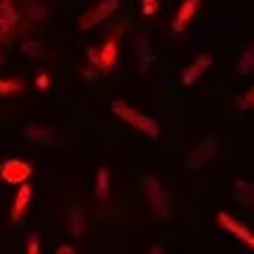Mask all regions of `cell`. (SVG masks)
Wrapping results in <instances>:
<instances>
[{"label": "cell", "mask_w": 254, "mask_h": 254, "mask_svg": "<svg viewBox=\"0 0 254 254\" xmlns=\"http://www.w3.org/2000/svg\"><path fill=\"white\" fill-rule=\"evenodd\" d=\"M112 115H118L123 123H128V126H134L137 131H142L145 137H151V140H157L162 131H159V123L154 118H148V115H140L134 112L131 106L126 104V101H112Z\"/></svg>", "instance_id": "cell-1"}, {"label": "cell", "mask_w": 254, "mask_h": 254, "mask_svg": "<svg viewBox=\"0 0 254 254\" xmlns=\"http://www.w3.org/2000/svg\"><path fill=\"white\" fill-rule=\"evenodd\" d=\"M145 198H148L151 209H154L162 221H171L173 207H176V204H173V198L165 193L162 187H159V182L154 179V176H145Z\"/></svg>", "instance_id": "cell-2"}, {"label": "cell", "mask_w": 254, "mask_h": 254, "mask_svg": "<svg viewBox=\"0 0 254 254\" xmlns=\"http://www.w3.org/2000/svg\"><path fill=\"white\" fill-rule=\"evenodd\" d=\"M120 8V0H98L90 11H84L81 20H78V28L81 31H90L95 25H101L104 20H112V14Z\"/></svg>", "instance_id": "cell-3"}, {"label": "cell", "mask_w": 254, "mask_h": 254, "mask_svg": "<svg viewBox=\"0 0 254 254\" xmlns=\"http://www.w3.org/2000/svg\"><path fill=\"white\" fill-rule=\"evenodd\" d=\"M31 173H34V168L25 159H3L0 162V179L6 185H23L31 179Z\"/></svg>", "instance_id": "cell-4"}, {"label": "cell", "mask_w": 254, "mask_h": 254, "mask_svg": "<svg viewBox=\"0 0 254 254\" xmlns=\"http://www.w3.org/2000/svg\"><path fill=\"white\" fill-rule=\"evenodd\" d=\"M118 53H120V31H115L112 37H106L104 48H98L95 67L101 70V73H112L115 64H118Z\"/></svg>", "instance_id": "cell-5"}, {"label": "cell", "mask_w": 254, "mask_h": 254, "mask_svg": "<svg viewBox=\"0 0 254 254\" xmlns=\"http://www.w3.org/2000/svg\"><path fill=\"white\" fill-rule=\"evenodd\" d=\"M218 154V137L215 134H209V137H204L201 140V145H198V148L193 151V154H190V157H187V171H198V168H204V165L209 162V159L215 157Z\"/></svg>", "instance_id": "cell-6"}, {"label": "cell", "mask_w": 254, "mask_h": 254, "mask_svg": "<svg viewBox=\"0 0 254 254\" xmlns=\"http://www.w3.org/2000/svg\"><path fill=\"white\" fill-rule=\"evenodd\" d=\"M20 8L11 3V0H0V42H6L11 34L17 31V25H20Z\"/></svg>", "instance_id": "cell-7"}, {"label": "cell", "mask_w": 254, "mask_h": 254, "mask_svg": "<svg viewBox=\"0 0 254 254\" xmlns=\"http://www.w3.org/2000/svg\"><path fill=\"white\" fill-rule=\"evenodd\" d=\"M198 6H201V0H182L179 8H176V14H173V20H171V34H182L190 25V20L195 17Z\"/></svg>", "instance_id": "cell-8"}, {"label": "cell", "mask_w": 254, "mask_h": 254, "mask_svg": "<svg viewBox=\"0 0 254 254\" xmlns=\"http://www.w3.org/2000/svg\"><path fill=\"white\" fill-rule=\"evenodd\" d=\"M209 67H212V56H209V53H198L193 59V64H187V67L182 70V84H185V87H193Z\"/></svg>", "instance_id": "cell-9"}, {"label": "cell", "mask_w": 254, "mask_h": 254, "mask_svg": "<svg viewBox=\"0 0 254 254\" xmlns=\"http://www.w3.org/2000/svg\"><path fill=\"white\" fill-rule=\"evenodd\" d=\"M218 224L224 226V229H229L235 238H240V240H243V243H246V246L254 252V232L249 229V226H243L240 221H235V218L226 215V212H218Z\"/></svg>", "instance_id": "cell-10"}, {"label": "cell", "mask_w": 254, "mask_h": 254, "mask_svg": "<svg viewBox=\"0 0 254 254\" xmlns=\"http://www.w3.org/2000/svg\"><path fill=\"white\" fill-rule=\"evenodd\" d=\"M31 185L28 182H23V185H17V195H14V207H11V224H23V215L25 209H28L31 204Z\"/></svg>", "instance_id": "cell-11"}, {"label": "cell", "mask_w": 254, "mask_h": 254, "mask_svg": "<svg viewBox=\"0 0 254 254\" xmlns=\"http://www.w3.org/2000/svg\"><path fill=\"white\" fill-rule=\"evenodd\" d=\"M23 137H25V140H31V142H39V145H51V148H53V145H59V140L53 137L51 128L39 126V123H25Z\"/></svg>", "instance_id": "cell-12"}, {"label": "cell", "mask_w": 254, "mask_h": 254, "mask_svg": "<svg viewBox=\"0 0 254 254\" xmlns=\"http://www.w3.org/2000/svg\"><path fill=\"white\" fill-rule=\"evenodd\" d=\"M134 48H137V53H140V73H148L151 64H154V53H151V37H148V31L137 34Z\"/></svg>", "instance_id": "cell-13"}, {"label": "cell", "mask_w": 254, "mask_h": 254, "mask_svg": "<svg viewBox=\"0 0 254 254\" xmlns=\"http://www.w3.org/2000/svg\"><path fill=\"white\" fill-rule=\"evenodd\" d=\"M232 195H235V201L240 204V207H254V185L246 179H238L235 185H232Z\"/></svg>", "instance_id": "cell-14"}, {"label": "cell", "mask_w": 254, "mask_h": 254, "mask_svg": "<svg viewBox=\"0 0 254 254\" xmlns=\"http://www.w3.org/2000/svg\"><path fill=\"white\" fill-rule=\"evenodd\" d=\"M106 195H109V168H98V173H95V198L104 201Z\"/></svg>", "instance_id": "cell-15"}, {"label": "cell", "mask_w": 254, "mask_h": 254, "mask_svg": "<svg viewBox=\"0 0 254 254\" xmlns=\"http://www.w3.org/2000/svg\"><path fill=\"white\" fill-rule=\"evenodd\" d=\"M25 6H28V20H31V23H34V25H42V23H45V17H48V8L42 6L39 0H28Z\"/></svg>", "instance_id": "cell-16"}, {"label": "cell", "mask_w": 254, "mask_h": 254, "mask_svg": "<svg viewBox=\"0 0 254 254\" xmlns=\"http://www.w3.org/2000/svg\"><path fill=\"white\" fill-rule=\"evenodd\" d=\"M238 73H240V75H252V73H254V42L246 48V53L240 56V62H238Z\"/></svg>", "instance_id": "cell-17"}, {"label": "cell", "mask_w": 254, "mask_h": 254, "mask_svg": "<svg viewBox=\"0 0 254 254\" xmlns=\"http://www.w3.org/2000/svg\"><path fill=\"white\" fill-rule=\"evenodd\" d=\"M70 229H73V238H81L84 235V218H81V209L78 207L70 209Z\"/></svg>", "instance_id": "cell-18"}, {"label": "cell", "mask_w": 254, "mask_h": 254, "mask_svg": "<svg viewBox=\"0 0 254 254\" xmlns=\"http://www.w3.org/2000/svg\"><path fill=\"white\" fill-rule=\"evenodd\" d=\"M20 90H23V81H20V78H3V81H0V98L14 95V92H20Z\"/></svg>", "instance_id": "cell-19"}, {"label": "cell", "mask_w": 254, "mask_h": 254, "mask_svg": "<svg viewBox=\"0 0 254 254\" xmlns=\"http://www.w3.org/2000/svg\"><path fill=\"white\" fill-rule=\"evenodd\" d=\"M20 243H25L28 254H39V238L34 232H20Z\"/></svg>", "instance_id": "cell-20"}, {"label": "cell", "mask_w": 254, "mask_h": 254, "mask_svg": "<svg viewBox=\"0 0 254 254\" xmlns=\"http://www.w3.org/2000/svg\"><path fill=\"white\" fill-rule=\"evenodd\" d=\"M20 51H23V56H31V59H45V51L39 42H23Z\"/></svg>", "instance_id": "cell-21"}, {"label": "cell", "mask_w": 254, "mask_h": 254, "mask_svg": "<svg viewBox=\"0 0 254 254\" xmlns=\"http://www.w3.org/2000/svg\"><path fill=\"white\" fill-rule=\"evenodd\" d=\"M159 11V0H142L140 3V14L142 17H154Z\"/></svg>", "instance_id": "cell-22"}, {"label": "cell", "mask_w": 254, "mask_h": 254, "mask_svg": "<svg viewBox=\"0 0 254 254\" xmlns=\"http://www.w3.org/2000/svg\"><path fill=\"white\" fill-rule=\"evenodd\" d=\"M240 109L243 112H249V109H254V87H249L243 95H240Z\"/></svg>", "instance_id": "cell-23"}, {"label": "cell", "mask_w": 254, "mask_h": 254, "mask_svg": "<svg viewBox=\"0 0 254 254\" xmlns=\"http://www.w3.org/2000/svg\"><path fill=\"white\" fill-rule=\"evenodd\" d=\"M37 90H39V92L51 90V75H48V73H39V75H37Z\"/></svg>", "instance_id": "cell-24"}, {"label": "cell", "mask_w": 254, "mask_h": 254, "mask_svg": "<svg viewBox=\"0 0 254 254\" xmlns=\"http://www.w3.org/2000/svg\"><path fill=\"white\" fill-rule=\"evenodd\" d=\"M56 252H59V254H73V252H75V246H70V243H64V246H59Z\"/></svg>", "instance_id": "cell-25"}, {"label": "cell", "mask_w": 254, "mask_h": 254, "mask_svg": "<svg viewBox=\"0 0 254 254\" xmlns=\"http://www.w3.org/2000/svg\"><path fill=\"white\" fill-rule=\"evenodd\" d=\"M6 64V51H0V67Z\"/></svg>", "instance_id": "cell-26"}, {"label": "cell", "mask_w": 254, "mask_h": 254, "mask_svg": "<svg viewBox=\"0 0 254 254\" xmlns=\"http://www.w3.org/2000/svg\"><path fill=\"white\" fill-rule=\"evenodd\" d=\"M25 3H28V0H25Z\"/></svg>", "instance_id": "cell-27"}]
</instances>
